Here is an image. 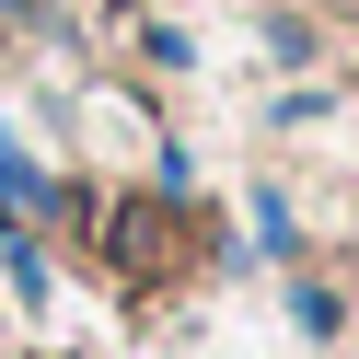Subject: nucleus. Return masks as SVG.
<instances>
[{"instance_id": "f257e3e1", "label": "nucleus", "mask_w": 359, "mask_h": 359, "mask_svg": "<svg viewBox=\"0 0 359 359\" xmlns=\"http://www.w3.org/2000/svg\"><path fill=\"white\" fill-rule=\"evenodd\" d=\"M0 24H24V0H0Z\"/></svg>"}]
</instances>
